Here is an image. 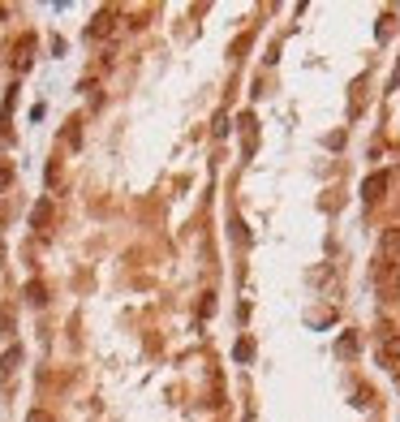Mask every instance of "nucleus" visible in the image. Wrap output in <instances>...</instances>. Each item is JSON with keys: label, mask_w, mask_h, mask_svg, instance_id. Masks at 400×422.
<instances>
[{"label": "nucleus", "mask_w": 400, "mask_h": 422, "mask_svg": "<svg viewBox=\"0 0 400 422\" xmlns=\"http://www.w3.org/2000/svg\"><path fill=\"white\" fill-rule=\"evenodd\" d=\"M26 302H31V306H43V302H47V289H43L39 280H31V285H26Z\"/></svg>", "instance_id": "6e6552de"}, {"label": "nucleus", "mask_w": 400, "mask_h": 422, "mask_svg": "<svg viewBox=\"0 0 400 422\" xmlns=\"http://www.w3.org/2000/svg\"><path fill=\"white\" fill-rule=\"evenodd\" d=\"M379 297L400 302V267L396 263H379Z\"/></svg>", "instance_id": "f257e3e1"}, {"label": "nucleus", "mask_w": 400, "mask_h": 422, "mask_svg": "<svg viewBox=\"0 0 400 422\" xmlns=\"http://www.w3.org/2000/svg\"><path fill=\"white\" fill-rule=\"evenodd\" d=\"M26 422H56V418L47 414V409H31V414H26Z\"/></svg>", "instance_id": "4468645a"}, {"label": "nucleus", "mask_w": 400, "mask_h": 422, "mask_svg": "<svg viewBox=\"0 0 400 422\" xmlns=\"http://www.w3.org/2000/svg\"><path fill=\"white\" fill-rule=\"evenodd\" d=\"M249 358H254V345L241 340V345H237V362H249Z\"/></svg>", "instance_id": "f8f14e48"}, {"label": "nucleus", "mask_w": 400, "mask_h": 422, "mask_svg": "<svg viewBox=\"0 0 400 422\" xmlns=\"http://www.w3.org/2000/svg\"><path fill=\"white\" fill-rule=\"evenodd\" d=\"M0 332H5V336L13 332V310H0Z\"/></svg>", "instance_id": "ddd939ff"}, {"label": "nucleus", "mask_w": 400, "mask_h": 422, "mask_svg": "<svg viewBox=\"0 0 400 422\" xmlns=\"http://www.w3.org/2000/svg\"><path fill=\"white\" fill-rule=\"evenodd\" d=\"M383 263H396L400 267V229H387L383 233Z\"/></svg>", "instance_id": "20e7f679"}, {"label": "nucleus", "mask_w": 400, "mask_h": 422, "mask_svg": "<svg viewBox=\"0 0 400 422\" xmlns=\"http://www.w3.org/2000/svg\"><path fill=\"white\" fill-rule=\"evenodd\" d=\"M31 220H35V229H43V225H47V220H52V203H39Z\"/></svg>", "instance_id": "9d476101"}, {"label": "nucleus", "mask_w": 400, "mask_h": 422, "mask_svg": "<svg viewBox=\"0 0 400 422\" xmlns=\"http://www.w3.org/2000/svg\"><path fill=\"white\" fill-rule=\"evenodd\" d=\"M336 354H340V358H353V354H357V336H353V332H344L340 345H336Z\"/></svg>", "instance_id": "0eeeda50"}, {"label": "nucleus", "mask_w": 400, "mask_h": 422, "mask_svg": "<svg viewBox=\"0 0 400 422\" xmlns=\"http://www.w3.org/2000/svg\"><path fill=\"white\" fill-rule=\"evenodd\" d=\"M108 31H112V9H104V13L91 22V27H86V39H104Z\"/></svg>", "instance_id": "39448f33"}, {"label": "nucleus", "mask_w": 400, "mask_h": 422, "mask_svg": "<svg viewBox=\"0 0 400 422\" xmlns=\"http://www.w3.org/2000/svg\"><path fill=\"white\" fill-rule=\"evenodd\" d=\"M65 138H69V146H78V142H82V130H78V121H73V126L65 130Z\"/></svg>", "instance_id": "2eb2a0df"}, {"label": "nucleus", "mask_w": 400, "mask_h": 422, "mask_svg": "<svg viewBox=\"0 0 400 422\" xmlns=\"http://www.w3.org/2000/svg\"><path fill=\"white\" fill-rule=\"evenodd\" d=\"M387 186H392V172H370L366 186H362V198H366V203H379Z\"/></svg>", "instance_id": "7ed1b4c3"}, {"label": "nucleus", "mask_w": 400, "mask_h": 422, "mask_svg": "<svg viewBox=\"0 0 400 422\" xmlns=\"http://www.w3.org/2000/svg\"><path fill=\"white\" fill-rule=\"evenodd\" d=\"M31 47H35V39H22L17 43V69H31Z\"/></svg>", "instance_id": "1a4fd4ad"}, {"label": "nucleus", "mask_w": 400, "mask_h": 422, "mask_svg": "<svg viewBox=\"0 0 400 422\" xmlns=\"http://www.w3.org/2000/svg\"><path fill=\"white\" fill-rule=\"evenodd\" d=\"M9 186H13V168H9V164H0V194H5Z\"/></svg>", "instance_id": "9b49d317"}, {"label": "nucleus", "mask_w": 400, "mask_h": 422, "mask_svg": "<svg viewBox=\"0 0 400 422\" xmlns=\"http://www.w3.org/2000/svg\"><path fill=\"white\" fill-rule=\"evenodd\" d=\"M379 366L383 370H400V332L383 336V345H379Z\"/></svg>", "instance_id": "f03ea898"}, {"label": "nucleus", "mask_w": 400, "mask_h": 422, "mask_svg": "<svg viewBox=\"0 0 400 422\" xmlns=\"http://www.w3.org/2000/svg\"><path fill=\"white\" fill-rule=\"evenodd\" d=\"M17 362H22V349H17V345H9V349H5V358H0V370H5V375H13V370H17Z\"/></svg>", "instance_id": "423d86ee"}]
</instances>
